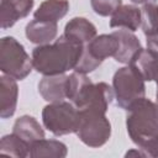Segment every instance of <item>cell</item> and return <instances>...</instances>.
<instances>
[{
  "mask_svg": "<svg viewBox=\"0 0 158 158\" xmlns=\"http://www.w3.org/2000/svg\"><path fill=\"white\" fill-rule=\"evenodd\" d=\"M84 46L62 35L53 43L40 44L32 51V64L43 75L64 74L74 69Z\"/></svg>",
  "mask_w": 158,
  "mask_h": 158,
  "instance_id": "cell-1",
  "label": "cell"
},
{
  "mask_svg": "<svg viewBox=\"0 0 158 158\" xmlns=\"http://www.w3.org/2000/svg\"><path fill=\"white\" fill-rule=\"evenodd\" d=\"M114 88L100 81L93 83L86 74L73 72L68 75L67 99L80 110H94L106 114L114 99Z\"/></svg>",
  "mask_w": 158,
  "mask_h": 158,
  "instance_id": "cell-2",
  "label": "cell"
},
{
  "mask_svg": "<svg viewBox=\"0 0 158 158\" xmlns=\"http://www.w3.org/2000/svg\"><path fill=\"white\" fill-rule=\"evenodd\" d=\"M127 133L131 141L141 147L158 136V104L149 99H141L127 110Z\"/></svg>",
  "mask_w": 158,
  "mask_h": 158,
  "instance_id": "cell-3",
  "label": "cell"
},
{
  "mask_svg": "<svg viewBox=\"0 0 158 158\" xmlns=\"http://www.w3.org/2000/svg\"><path fill=\"white\" fill-rule=\"evenodd\" d=\"M144 81V78L135 64L118 68L112 78V88L117 105L127 111L133 104L143 99L146 94Z\"/></svg>",
  "mask_w": 158,
  "mask_h": 158,
  "instance_id": "cell-4",
  "label": "cell"
},
{
  "mask_svg": "<svg viewBox=\"0 0 158 158\" xmlns=\"http://www.w3.org/2000/svg\"><path fill=\"white\" fill-rule=\"evenodd\" d=\"M32 68V58L15 37L6 36L0 40V70L5 75L22 80L31 73Z\"/></svg>",
  "mask_w": 158,
  "mask_h": 158,
  "instance_id": "cell-5",
  "label": "cell"
},
{
  "mask_svg": "<svg viewBox=\"0 0 158 158\" xmlns=\"http://www.w3.org/2000/svg\"><path fill=\"white\" fill-rule=\"evenodd\" d=\"M42 122L44 128L54 136L77 133L79 126V110L73 102H49L42 110Z\"/></svg>",
  "mask_w": 158,
  "mask_h": 158,
  "instance_id": "cell-6",
  "label": "cell"
},
{
  "mask_svg": "<svg viewBox=\"0 0 158 158\" xmlns=\"http://www.w3.org/2000/svg\"><path fill=\"white\" fill-rule=\"evenodd\" d=\"M77 136L88 147L99 148L110 139L111 123L104 112L80 110Z\"/></svg>",
  "mask_w": 158,
  "mask_h": 158,
  "instance_id": "cell-7",
  "label": "cell"
},
{
  "mask_svg": "<svg viewBox=\"0 0 158 158\" xmlns=\"http://www.w3.org/2000/svg\"><path fill=\"white\" fill-rule=\"evenodd\" d=\"M114 36L117 38V51L114 54V58L118 63L123 64H132L135 59L141 53L142 44L138 40V37L128 30H117L112 32Z\"/></svg>",
  "mask_w": 158,
  "mask_h": 158,
  "instance_id": "cell-8",
  "label": "cell"
},
{
  "mask_svg": "<svg viewBox=\"0 0 158 158\" xmlns=\"http://www.w3.org/2000/svg\"><path fill=\"white\" fill-rule=\"evenodd\" d=\"M33 0H1L0 21L1 28L12 27L19 20L26 17L33 9Z\"/></svg>",
  "mask_w": 158,
  "mask_h": 158,
  "instance_id": "cell-9",
  "label": "cell"
},
{
  "mask_svg": "<svg viewBox=\"0 0 158 158\" xmlns=\"http://www.w3.org/2000/svg\"><path fill=\"white\" fill-rule=\"evenodd\" d=\"M67 80L68 75H44L38 83L40 95L48 102H59L67 99Z\"/></svg>",
  "mask_w": 158,
  "mask_h": 158,
  "instance_id": "cell-10",
  "label": "cell"
},
{
  "mask_svg": "<svg viewBox=\"0 0 158 158\" xmlns=\"http://www.w3.org/2000/svg\"><path fill=\"white\" fill-rule=\"evenodd\" d=\"M19 86L16 79L9 75L0 77V117L9 118L16 111Z\"/></svg>",
  "mask_w": 158,
  "mask_h": 158,
  "instance_id": "cell-11",
  "label": "cell"
},
{
  "mask_svg": "<svg viewBox=\"0 0 158 158\" xmlns=\"http://www.w3.org/2000/svg\"><path fill=\"white\" fill-rule=\"evenodd\" d=\"M26 37L35 44H47L56 40L58 35V25L54 21L32 20L26 25Z\"/></svg>",
  "mask_w": 158,
  "mask_h": 158,
  "instance_id": "cell-12",
  "label": "cell"
},
{
  "mask_svg": "<svg viewBox=\"0 0 158 158\" xmlns=\"http://www.w3.org/2000/svg\"><path fill=\"white\" fill-rule=\"evenodd\" d=\"M63 35L85 46L94 37H96V27L85 17H73L65 25Z\"/></svg>",
  "mask_w": 158,
  "mask_h": 158,
  "instance_id": "cell-13",
  "label": "cell"
},
{
  "mask_svg": "<svg viewBox=\"0 0 158 158\" xmlns=\"http://www.w3.org/2000/svg\"><path fill=\"white\" fill-rule=\"evenodd\" d=\"M12 133L19 136L21 139H23L31 148V144L35 143L38 139L44 138V131L40 122L30 116V115H23L19 117L12 127Z\"/></svg>",
  "mask_w": 158,
  "mask_h": 158,
  "instance_id": "cell-14",
  "label": "cell"
},
{
  "mask_svg": "<svg viewBox=\"0 0 158 158\" xmlns=\"http://www.w3.org/2000/svg\"><path fill=\"white\" fill-rule=\"evenodd\" d=\"M110 27L125 28L128 31H137L141 27V9L135 5H121L110 20Z\"/></svg>",
  "mask_w": 158,
  "mask_h": 158,
  "instance_id": "cell-15",
  "label": "cell"
},
{
  "mask_svg": "<svg viewBox=\"0 0 158 158\" xmlns=\"http://www.w3.org/2000/svg\"><path fill=\"white\" fill-rule=\"evenodd\" d=\"M117 38L114 33L110 35H100L94 37L89 43L84 46V49L95 59L104 62L107 57H114L117 51Z\"/></svg>",
  "mask_w": 158,
  "mask_h": 158,
  "instance_id": "cell-16",
  "label": "cell"
},
{
  "mask_svg": "<svg viewBox=\"0 0 158 158\" xmlns=\"http://www.w3.org/2000/svg\"><path fill=\"white\" fill-rule=\"evenodd\" d=\"M68 153L67 146L57 139H38L31 144L30 157L31 158H43V157H53V158H64Z\"/></svg>",
  "mask_w": 158,
  "mask_h": 158,
  "instance_id": "cell-17",
  "label": "cell"
},
{
  "mask_svg": "<svg viewBox=\"0 0 158 158\" xmlns=\"http://www.w3.org/2000/svg\"><path fill=\"white\" fill-rule=\"evenodd\" d=\"M68 11H69L68 0H44L35 11L33 16L37 20L57 22L58 20L63 19Z\"/></svg>",
  "mask_w": 158,
  "mask_h": 158,
  "instance_id": "cell-18",
  "label": "cell"
},
{
  "mask_svg": "<svg viewBox=\"0 0 158 158\" xmlns=\"http://www.w3.org/2000/svg\"><path fill=\"white\" fill-rule=\"evenodd\" d=\"M0 152L1 154H9L17 158L30 157V146L21 139L15 133L5 135L0 142Z\"/></svg>",
  "mask_w": 158,
  "mask_h": 158,
  "instance_id": "cell-19",
  "label": "cell"
},
{
  "mask_svg": "<svg viewBox=\"0 0 158 158\" xmlns=\"http://www.w3.org/2000/svg\"><path fill=\"white\" fill-rule=\"evenodd\" d=\"M141 28L147 37L158 33V6L156 4H143L141 9Z\"/></svg>",
  "mask_w": 158,
  "mask_h": 158,
  "instance_id": "cell-20",
  "label": "cell"
},
{
  "mask_svg": "<svg viewBox=\"0 0 158 158\" xmlns=\"http://www.w3.org/2000/svg\"><path fill=\"white\" fill-rule=\"evenodd\" d=\"M95 14L100 16H111L121 5L122 0H90Z\"/></svg>",
  "mask_w": 158,
  "mask_h": 158,
  "instance_id": "cell-21",
  "label": "cell"
},
{
  "mask_svg": "<svg viewBox=\"0 0 158 158\" xmlns=\"http://www.w3.org/2000/svg\"><path fill=\"white\" fill-rule=\"evenodd\" d=\"M143 157H151V158H158V136L149 139L141 147H138Z\"/></svg>",
  "mask_w": 158,
  "mask_h": 158,
  "instance_id": "cell-22",
  "label": "cell"
},
{
  "mask_svg": "<svg viewBox=\"0 0 158 158\" xmlns=\"http://www.w3.org/2000/svg\"><path fill=\"white\" fill-rule=\"evenodd\" d=\"M147 47L149 51L158 56V33L147 37Z\"/></svg>",
  "mask_w": 158,
  "mask_h": 158,
  "instance_id": "cell-23",
  "label": "cell"
},
{
  "mask_svg": "<svg viewBox=\"0 0 158 158\" xmlns=\"http://www.w3.org/2000/svg\"><path fill=\"white\" fill-rule=\"evenodd\" d=\"M133 4H147V2H153L154 0H131Z\"/></svg>",
  "mask_w": 158,
  "mask_h": 158,
  "instance_id": "cell-24",
  "label": "cell"
},
{
  "mask_svg": "<svg viewBox=\"0 0 158 158\" xmlns=\"http://www.w3.org/2000/svg\"><path fill=\"white\" fill-rule=\"evenodd\" d=\"M154 81L157 83V93H156V100H157V104H158V70H157V74L154 77Z\"/></svg>",
  "mask_w": 158,
  "mask_h": 158,
  "instance_id": "cell-25",
  "label": "cell"
}]
</instances>
